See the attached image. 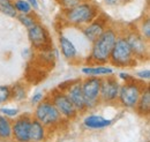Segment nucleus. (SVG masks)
<instances>
[{"label": "nucleus", "mask_w": 150, "mask_h": 142, "mask_svg": "<svg viewBox=\"0 0 150 142\" xmlns=\"http://www.w3.org/2000/svg\"><path fill=\"white\" fill-rule=\"evenodd\" d=\"M118 36L119 33L115 28L108 27L102 35L95 39L88 58L90 65H105L109 62L110 54Z\"/></svg>", "instance_id": "1"}, {"label": "nucleus", "mask_w": 150, "mask_h": 142, "mask_svg": "<svg viewBox=\"0 0 150 142\" xmlns=\"http://www.w3.org/2000/svg\"><path fill=\"white\" fill-rule=\"evenodd\" d=\"M99 15V8L93 1H83L68 11L64 12L65 21L73 27H84Z\"/></svg>", "instance_id": "2"}, {"label": "nucleus", "mask_w": 150, "mask_h": 142, "mask_svg": "<svg viewBox=\"0 0 150 142\" xmlns=\"http://www.w3.org/2000/svg\"><path fill=\"white\" fill-rule=\"evenodd\" d=\"M109 62L115 67H133L137 62L136 58L132 52L129 44L127 43L125 36L122 34H119L113 45Z\"/></svg>", "instance_id": "3"}, {"label": "nucleus", "mask_w": 150, "mask_h": 142, "mask_svg": "<svg viewBox=\"0 0 150 142\" xmlns=\"http://www.w3.org/2000/svg\"><path fill=\"white\" fill-rule=\"evenodd\" d=\"M34 118L37 119L46 128H56L64 121L62 116L47 97H45L39 104L36 105L34 111Z\"/></svg>", "instance_id": "4"}, {"label": "nucleus", "mask_w": 150, "mask_h": 142, "mask_svg": "<svg viewBox=\"0 0 150 142\" xmlns=\"http://www.w3.org/2000/svg\"><path fill=\"white\" fill-rule=\"evenodd\" d=\"M149 83H144V81H139L136 79L129 82H125L124 84H120L117 101L125 109H134L136 107V103L140 98L142 90Z\"/></svg>", "instance_id": "5"}, {"label": "nucleus", "mask_w": 150, "mask_h": 142, "mask_svg": "<svg viewBox=\"0 0 150 142\" xmlns=\"http://www.w3.org/2000/svg\"><path fill=\"white\" fill-rule=\"evenodd\" d=\"M47 98L52 102V104L56 107V109L59 111V113L62 116L64 119L66 120H74L79 114V111L76 110L74 104L71 102L68 96L66 95L65 91L56 89L51 91L47 96Z\"/></svg>", "instance_id": "6"}, {"label": "nucleus", "mask_w": 150, "mask_h": 142, "mask_svg": "<svg viewBox=\"0 0 150 142\" xmlns=\"http://www.w3.org/2000/svg\"><path fill=\"white\" fill-rule=\"evenodd\" d=\"M100 84L102 77L87 76L84 80H81V88L83 92L87 111L96 107L100 102Z\"/></svg>", "instance_id": "7"}, {"label": "nucleus", "mask_w": 150, "mask_h": 142, "mask_svg": "<svg viewBox=\"0 0 150 142\" xmlns=\"http://www.w3.org/2000/svg\"><path fill=\"white\" fill-rule=\"evenodd\" d=\"M27 30L29 40L36 50L46 51L51 49V37L45 26H43L40 22H37Z\"/></svg>", "instance_id": "8"}, {"label": "nucleus", "mask_w": 150, "mask_h": 142, "mask_svg": "<svg viewBox=\"0 0 150 142\" xmlns=\"http://www.w3.org/2000/svg\"><path fill=\"white\" fill-rule=\"evenodd\" d=\"M125 36L127 43L129 44L132 49V52L134 54V57L136 58V60H146L148 59L149 55V45H148V40H146L142 36L140 35V33L135 29L128 30L127 33L122 34Z\"/></svg>", "instance_id": "9"}, {"label": "nucleus", "mask_w": 150, "mask_h": 142, "mask_svg": "<svg viewBox=\"0 0 150 142\" xmlns=\"http://www.w3.org/2000/svg\"><path fill=\"white\" fill-rule=\"evenodd\" d=\"M33 117L29 113L18 116L12 123V139L15 142H30L29 131Z\"/></svg>", "instance_id": "10"}, {"label": "nucleus", "mask_w": 150, "mask_h": 142, "mask_svg": "<svg viewBox=\"0 0 150 142\" xmlns=\"http://www.w3.org/2000/svg\"><path fill=\"white\" fill-rule=\"evenodd\" d=\"M120 89V82L114 75H108L102 77L100 84V102L103 103H113L118 99Z\"/></svg>", "instance_id": "11"}, {"label": "nucleus", "mask_w": 150, "mask_h": 142, "mask_svg": "<svg viewBox=\"0 0 150 142\" xmlns=\"http://www.w3.org/2000/svg\"><path fill=\"white\" fill-rule=\"evenodd\" d=\"M66 83H67L66 87L60 86L58 89L66 92V95L68 96V98L74 104V107H76L79 112H86L87 107H86V102H84L83 92L81 88V80H75V81L66 82Z\"/></svg>", "instance_id": "12"}, {"label": "nucleus", "mask_w": 150, "mask_h": 142, "mask_svg": "<svg viewBox=\"0 0 150 142\" xmlns=\"http://www.w3.org/2000/svg\"><path fill=\"white\" fill-rule=\"evenodd\" d=\"M108 18L104 15H98L94 21H91L90 23H88L87 26H84L82 28V33L84 37L89 40V42H94L95 39H97L99 36L104 33V30L109 27L108 26Z\"/></svg>", "instance_id": "13"}, {"label": "nucleus", "mask_w": 150, "mask_h": 142, "mask_svg": "<svg viewBox=\"0 0 150 142\" xmlns=\"http://www.w3.org/2000/svg\"><path fill=\"white\" fill-rule=\"evenodd\" d=\"M111 124H112L111 119H106L98 114H89L83 119V126L87 129H91V131L104 129V128L111 126Z\"/></svg>", "instance_id": "14"}, {"label": "nucleus", "mask_w": 150, "mask_h": 142, "mask_svg": "<svg viewBox=\"0 0 150 142\" xmlns=\"http://www.w3.org/2000/svg\"><path fill=\"white\" fill-rule=\"evenodd\" d=\"M58 40H59L60 51H61L62 55H64L67 60L73 61L74 59L77 58V50H76V48H75L74 43H73L71 39H68L65 35H60L59 38H58Z\"/></svg>", "instance_id": "15"}, {"label": "nucleus", "mask_w": 150, "mask_h": 142, "mask_svg": "<svg viewBox=\"0 0 150 142\" xmlns=\"http://www.w3.org/2000/svg\"><path fill=\"white\" fill-rule=\"evenodd\" d=\"M136 113L141 117H148L150 113V89L149 84L142 90L140 98L136 103V107H134Z\"/></svg>", "instance_id": "16"}, {"label": "nucleus", "mask_w": 150, "mask_h": 142, "mask_svg": "<svg viewBox=\"0 0 150 142\" xmlns=\"http://www.w3.org/2000/svg\"><path fill=\"white\" fill-rule=\"evenodd\" d=\"M46 133H47V128L33 117V120L30 124V131H29L30 142H43L46 139Z\"/></svg>", "instance_id": "17"}, {"label": "nucleus", "mask_w": 150, "mask_h": 142, "mask_svg": "<svg viewBox=\"0 0 150 142\" xmlns=\"http://www.w3.org/2000/svg\"><path fill=\"white\" fill-rule=\"evenodd\" d=\"M81 71L87 76H97V77H103L113 74V68L104 65H94V66L88 65L86 67H82Z\"/></svg>", "instance_id": "18"}, {"label": "nucleus", "mask_w": 150, "mask_h": 142, "mask_svg": "<svg viewBox=\"0 0 150 142\" xmlns=\"http://www.w3.org/2000/svg\"><path fill=\"white\" fill-rule=\"evenodd\" d=\"M12 139V120L0 113V140L8 141Z\"/></svg>", "instance_id": "19"}, {"label": "nucleus", "mask_w": 150, "mask_h": 142, "mask_svg": "<svg viewBox=\"0 0 150 142\" xmlns=\"http://www.w3.org/2000/svg\"><path fill=\"white\" fill-rule=\"evenodd\" d=\"M0 13L12 18H16V16L19 15L15 9L13 0H0Z\"/></svg>", "instance_id": "20"}, {"label": "nucleus", "mask_w": 150, "mask_h": 142, "mask_svg": "<svg viewBox=\"0 0 150 142\" xmlns=\"http://www.w3.org/2000/svg\"><path fill=\"white\" fill-rule=\"evenodd\" d=\"M11 99H15L18 102L25 99L27 97V88L21 82H18L13 87H11Z\"/></svg>", "instance_id": "21"}, {"label": "nucleus", "mask_w": 150, "mask_h": 142, "mask_svg": "<svg viewBox=\"0 0 150 142\" xmlns=\"http://www.w3.org/2000/svg\"><path fill=\"white\" fill-rule=\"evenodd\" d=\"M16 18L20 21V23L22 24V26H24V28H27V29H29L30 27H33L34 24H36L38 21V18L35 15V14H33V12L31 13H29V14H19Z\"/></svg>", "instance_id": "22"}, {"label": "nucleus", "mask_w": 150, "mask_h": 142, "mask_svg": "<svg viewBox=\"0 0 150 142\" xmlns=\"http://www.w3.org/2000/svg\"><path fill=\"white\" fill-rule=\"evenodd\" d=\"M14 6L18 14H29L33 12V8L27 0H14Z\"/></svg>", "instance_id": "23"}, {"label": "nucleus", "mask_w": 150, "mask_h": 142, "mask_svg": "<svg viewBox=\"0 0 150 142\" xmlns=\"http://www.w3.org/2000/svg\"><path fill=\"white\" fill-rule=\"evenodd\" d=\"M140 33V35L142 36L146 40L149 42L150 39V20L149 18H144L142 21H141V24H140V28L137 30Z\"/></svg>", "instance_id": "24"}, {"label": "nucleus", "mask_w": 150, "mask_h": 142, "mask_svg": "<svg viewBox=\"0 0 150 142\" xmlns=\"http://www.w3.org/2000/svg\"><path fill=\"white\" fill-rule=\"evenodd\" d=\"M83 1H87V0H58L60 7H61V9H62V12L68 11V9H71V8H74L75 6L80 5V4L83 2Z\"/></svg>", "instance_id": "25"}, {"label": "nucleus", "mask_w": 150, "mask_h": 142, "mask_svg": "<svg viewBox=\"0 0 150 142\" xmlns=\"http://www.w3.org/2000/svg\"><path fill=\"white\" fill-rule=\"evenodd\" d=\"M11 87L0 86V105L7 103L11 99Z\"/></svg>", "instance_id": "26"}, {"label": "nucleus", "mask_w": 150, "mask_h": 142, "mask_svg": "<svg viewBox=\"0 0 150 142\" xmlns=\"http://www.w3.org/2000/svg\"><path fill=\"white\" fill-rule=\"evenodd\" d=\"M20 110L14 107H0V113L7 118H15L19 116Z\"/></svg>", "instance_id": "27"}, {"label": "nucleus", "mask_w": 150, "mask_h": 142, "mask_svg": "<svg viewBox=\"0 0 150 142\" xmlns=\"http://www.w3.org/2000/svg\"><path fill=\"white\" fill-rule=\"evenodd\" d=\"M135 76L142 81H149L150 79V71L149 70H142V71H139L135 73Z\"/></svg>", "instance_id": "28"}, {"label": "nucleus", "mask_w": 150, "mask_h": 142, "mask_svg": "<svg viewBox=\"0 0 150 142\" xmlns=\"http://www.w3.org/2000/svg\"><path fill=\"white\" fill-rule=\"evenodd\" d=\"M44 98H45V95H44L43 92L38 91L36 94H34V96H33L31 99H30V103H31V105H37V104H39Z\"/></svg>", "instance_id": "29"}, {"label": "nucleus", "mask_w": 150, "mask_h": 142, "mask_svg": "<svg viewBox=\"0 0 150 142\" xmlns=\"http://www.w3.org/2000/svg\"><path fill=\"white\" fill-rule=\"evenodd\" d=\"M118 77H119V80H121L124 83H125V82H129V81L135 79V76H133V75L128 74V73H124V72L119 73V74H118Z\"/></svg>", "instance_id": "30"}, {"label": "nucleus", "mask_w": 150, "mask_h": 142, "mask_svg": "<svg viewBox=\"0 0 150 142\" xmlns=\"http://www.w3.org/2000/svg\"><path fill=\"white\" fill-rule=\"evenodd\" d=\"M29 2V5L31 6L33 11H37L39 8V4H38V0H27Z\"/></svg>", "instance_id": "31"}, {"label": "nucleus", "mask_w": 150, "mask_h": 142, "mask_svg": "<svg viewBox=\"0 0 150 142\" xmlns=\"http://www.w3.org/2000/svg\"><path fill=\"white\" fill-rule=\"evenodd\" d=\"M104 1L108 6H115L117 4H119V0H104Z\"/></svg>", "instance_id": "32"}]
</instances>
